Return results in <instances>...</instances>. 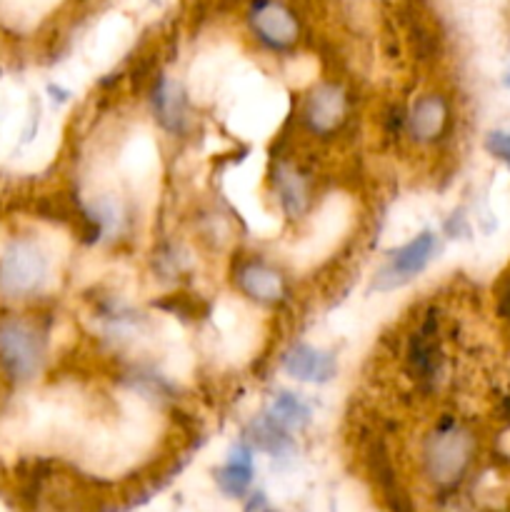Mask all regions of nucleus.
I'll list each match as a JSON object with an SVG mask.
<instances>
[{
	"label": "nucleus",
	"instance_id": "3",
	"mask_svg": "<svg viewBox=\"0 0 510 512\" xmlns=\"http://www.w3.org/2000/svg\"><path fill=\"white\" fill-rule=\"evenodd\" d=\"M45 338L33 323L10 318L0 323V370L13 385H25L40 373Z\"/></svg>",
	"mask_w": 510,
	"mask_h": 512
},
{
	"label": "nucleus",
	"instance_id": "8",
	"mask_svg": "<svg viewBox=\"0 0 510 512\" xmlns=\"http://www.w3.org/2000/svg\"><path fill=\"white\" fill-rule=\"evenodd\" d=\"M450 125V105L445 95H420L405 113V130L418 145L438 143Z\"/></svg>",
	"mask_w": 510,
	"mask_h": 512
},
{
	"label": "nucleus",
	"instance_id": "6",
	"mask_svg": "<svg viewBox=\"0 0 510 512\" xmlns=\"http://www.w3.org/2000/svg\"><path fill=\"white\" fill-rule=\"evenodd\" d=\"M250 33L268 50H290L300 38V20L280 0H253L248 10Z\"/></svg>",
	"mask_w": 510,
	"mask_h": 512
},
{
	"label": "nucleus",
	"instance_id": "16",
	"mask_svg": "<svg viewBox=\"0 0 510 512\" xmlns=\"http://www.w3.org/2000/svg\"><path fill=\"white\" fill-rule=\"evenodd\" d=\"M485 148H488L490 155L503 160V163L510 168V135L508 133H500V130L488 133V138H485Z\"/></svg>",
	"mask_w": 510,
	"mask_h": 512
},
{
	"label": "nucleus",
	"instance_id": "2",
	"mask_svg": "<svg viewBox=\"0 0 510 512\" xmlns=\"http://www.w3.org/2000/svg\"><path fill=\"white\" fill-rule=\"evenodd\" d=\"M50 258L38 240L15 238L0 250V298L25 300L45 288Z\"/></svg>",
	"mask_w": 510,
	"mask_h": 512
},
{
	"label": "nucleus",
	"instance_id": "12",
	"mask_svg": "<svg viewBox=\"0 0 510 512\" xmlns=\"http://www.w3.org/2000/svg\"><path fill=\"white\" fill-rule=\"evenodd\" d=\"M153 113L168 133H180L188 125V100L178 83L158 78L153 85Z\"/></svg>",
	"mask_w": 510,
	"mask_h": 512
},
{
	"label": "nucleus",
	"instance_id": "7",
	"mask_svg": "<svg viewBox=\"0 0 510 512\" xmlns=\"http://www.w3.org/2000/svg\"><path fill=\"white\" fill-rule=\"evenodd\" d=\"M235 285L258 305H280L288 298V280L263 258H250L235 268Z\"/></svg>",
	"mask_w": 510,
	"mask_h": 512
},
{
	"label": "nucleus",
	"instance_id": "19",
	"mask_svg": "<svg viewBox=\"0 0 510 512\" xmlns=\"http://www.w3.org/2000/svg\"><path fill=\"white\" fill-rule=\"evenodd\" d=\"M505 83H508V85H510V70H508V75H505Z\"/></svg>",
	"mask_w": 510,
	"mask_h": 512
},
{
	"label": "nucleus",
	"instance_id": "13",
	"mask_svg": "<svg viewBox=\"0 0 510 512\" xmlns=\"http://www.w3.org/2000/svg\"><path fill=\"white\" fill-rule=\"evenodd\" d=\"M275 195L288 218H300L310 208V183L295 165L280 163L275 168Z\"/></svg>",
	"mask_w": 510,
	"mask_h": 512
},
{
	"label": "nucleus",
	"instance_id": "11",
	"mask_svg": "<svg viewBox=\"0 0 510 512\" xmlns=\"http://www.w3.org/2000/svg\"><path fill=\"white\" fill-rule=\"evenodd\" d=\"M215 485L225 498L240 500L253 485V450L245 443H235L228 453V463L215 470Z\"/></svg>",
	"mask_w": 510,
	"mask_h": 512
},
{
	"label": "nucleus",
	"instance_id": "15",
	"mask_svg": "<svg viewBox=\"0 0 510 512\" xmlns=\"http://www.w3.org/2000/svg\"><path fill=\"white\" fill-rule=\"evenodd\" d=\"M270 418L285 430V433H293V430H303L310 423V408L293 393H278L270 405Z\"/></svg>",
	"mask_w": 510,
	"mask_h": 512
},
{
	"label": "nucleus",
	"instance_id": "1",
	"mask_svg": "<svg viewBox=\"0 0 510 512\" xmlns=\"http://www.w3.org/2000/svg\"><path fill=\"white\" fill-rule=\"evenodd\" d=\"M478 453V438L468 425L445 418L423 438L420 463L425 478L440 490H450L465 478Z\"/></svg>",
	"mask_w": 510,
	"mask_h": 512
},
{
	"label": "nucleus",
	"instance_id": "18",
	"mask_svg": "<svg viewBox=\"0 0 510 512\" xmlns=\"http://www.w3.org/2000/svg\"><path fill=\"white\" fill-rule=\"evenodd\" d=\"M243 512H273V508H270L268 498H265L263 493H255V495H250V498H248V503H245Z\"/></svg>",
	"mask_w": 510,
	"mask_h": 512
},
{
	"label": "nucleus",
	"instance_id": "9",
	"mask_svg": "<svg viewBox=\"0 0 510 512\" xmlns=\"http://www.w3.org/2000/svg\"><path fill=\"white\" fill-rule=\"evenodd\" d=\"M283 370L290 378L300 380V383H315L325 385L338 375V360L328 350L313 348L308 343H295L288 353L280 358Z\"/></svg>",
	"mask_w": 510,
	"mask_h": 512
},
{
	"label": "nucleus",
	"instance_id": "4",
	"mask_svg": "<svg viewBox=\"0 0 510 512\" xmlns=\"http://www.w3.org/2000/svg\"><path fill=\"white\" fill-rule=\"evenodd\" d=\"M435 250H438V240H435V235L430 230L415 235L413 240H408V243L400 245V248H395L390 253L388 263L375 275L373 288L380 290V293H390V290H398L403 285H408L410 280L418 278L428 268Z\"/></svg>",
	"mask_w": 510,
	"mask_h": 512
},
{
	"label": "nucleus",
	"instance_id": "10",
	"mask_svg": "<svg viewBox=\"0 0 510 512\" xmlns=\"http://www.w3.org/2000/svg\"><path fill=\"white\" fill-rule=\"evenodd\" d=\"M368 470L380 498H383V503L388 505L390 512H415L413 500H410L408 490L403 488V483L395 475L388 450H385V445L380 440H373L368 445Z\"/></svg>",
	"mask_w": 510,
	"mask_h": 512
},
{
	"label": "nucleus",
	"instance_id": "14",
	"mask_svg": "<svg viewBox=\"0 0 510 512\" xmlns=\"http://www.w3.org/2000/svg\"><path fill=\"white\" fill-rule=\"evenodd\" d=\"M250 443H253L255 448L270 453L273 458H283L285 453L293 450V440L288 438V433H285L270 415H260V418L250 425Z\"/></svg>",
	"mask_w": 510,
	"mask_h": 512
},
{
	"label": "nucleus",
	"instance_id": "17",
	"mask_svg": "<svg viewBox=\"0 0 510 512\" xmlns=\"http://www.w3.org/2000/svg\"><path fill=\"white\" fill-rule=\"evenodd\" d=\"M495 308H498L500 318L510 320V273L498 280V288H495Z\"/></svg>",
	"mask_w": 510,
	"mask_h": 512
},
{
	"label": "nucleus",
	"instance_id": "5",
	"mask_svg": "<svg viewBox=\"0 0 510 512\" xmlns=\"http://www.w3.org/2000/svg\"><path fill=\"white\" fill-rule=\"evenodd\" d=\"M350 100L343 85L320 83L310 90L300 110V123L315 138H333L348 123Z\"/></svg>",
	"mask_w": 510,
	"mask_h": 512
}]
</instances>
